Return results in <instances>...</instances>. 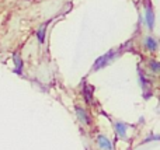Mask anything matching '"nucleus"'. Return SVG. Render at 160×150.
I'll return each instance as SVG.
<instances>
[{
    "label": "nucleus",
    "mask_w": 160,
    "mask_h": 150,
    "mask_svg": "<svg viewBox=\"0 0 160 150\" xmlns=\"http://www.w3.org/2000/svg\"><path fill=\"white\" fill-rule=\"evenodd\" d=\"M115 55H117V51L115 49H111V51H108L107 53H104L102 56H100V58L94 62L93 70H100V69H102V67L108 66V65L112 62V59L115 58Z\"/></svg>",
    "instance_id": "obj_1"
},
{
    "label": "nucleus",
    "mask_w": 160,
    "mask_h": 150,
    "mask_svg": "<svg viewBox=\"0 0 160 150\" xmlns=\"http://www.w3.org/2000/svg\"><path fill=\"white\" fill-rule=\"evenodd\" d=\"M149 69L152 70L153 73H156V75H158V73L160 72V63L158 60H155V59H150V60H149Z\"/></svg>",
    "instance_id": "obj_10"
},
{
    "label": "nucleus",
    "mask_w": 160,
    "mask_h": 150,
    "mask_svg": "<svg viewBox=\"0 0 160 150\" xmlns=\"http://www.w3.org/2000/svg\"><path fill=\"white\" fill-rule=\"evenodd\" d=\"M75 111H76V117H78V119H79L80 123H83V125H90V123H91L90 117H88V114L86 112V109L83 108V107L76 105L75 107Z\"/></svg>",
    "instance_id": "obj_3"
},
{
    "label": "nucleus",
    "mask_w": 160,
    "mask_h": 150,
    "mask_svg": "<svg viewBox=\"0 0 160 150\" xmlns=\"http://www.w3.org/2000/svg\"><path fill=\"white\" fill-rule=\"evenodd\" d=\"M93 93H94V87L93 86H90V84H87V83H84L83 84V97H84V101L87 104H93L94 103V95H93Z\"/></svg>",
    "instance_id": "obj_4"
},
{
    "label": "nucleus",
    "mask_w": 160,
    "mask_h": 150,
    "mask_svg": "<svg viewBox=\"0 0 160 150\" xmlns=\"http://www.w3.org/2000/svg\"><path fill=\"white\" fill-rule=\"evenodd\" d=\"M13 62H14V67H16V73L20 75V73L22 72V60L18 53H14L13 55Z\"/></svg>",
    "instance_id": "obj_9"
},
{
    "label": "nucleus",
    "mask_w": 160,
    "mask_h": 150,
    "mask_svg": "<svg viewBox=\"0 0 160 150\" xmlns=\"http://www.w3.org/2000/svg\"><path fill=\"white\" fill-rule=\"evenodd\" d=\"M143 45H145V48H146L149 52H156V51H158V41H156L152 35L145 36Z\"/></svg>",
    "instance_id": "obj_6"
},
{
    "label": "nucleus",
    "mask_w": 160,
    "mask_h": 150,
    "mask_svg": "<svg viewBox=\"0 0 160 150\" xmlns=\"http://www.w3.org/2000/svg\"><path fill=\"white\" fill-rule=\"evenodd\" d=\"M114 129H115L117 135L119 138H125L127 136V129H128V125L124 122H115L114 123Z\"/></svg>",
    "instance_id": "obj_7"
},
{
    "label": "nucleus",
    "mask_w": 160,
    "mask_h": 150,
    "mask_svg": "<svg viewBox=\"0 0 160 150\" xmlns=\"http://www.w3.org/2000/svg\"><path fill=\"white\" fill-rule=\"evenodd\" d=\"M97 145L101 150H112V143L110 142L105 135H98L97 136Z\"/></svg>",
    "instance_id": "obj_5"
},
{
    "label": "nucleus",
    "mask_w": 160,
    "mask_h": 150,
    "mask_svg": "<svg viewBox=\"0 0 160 150\" xmlns=\"http://www.w3.org/2000/svg\"><path fill=\"white\" fill-rule=\"evenodd\" d=\"M145 22L150 31L155 28V13H153V8L150 6V2L145 3Z\"/></svg>",
    "instance_id": "obj_2"
},
{
    "label": "nucleus",
    "mask_w": 160,
    "mask_h": 150,
    "mask_svg": "<svg viewBox=\"0 0 160 150\" xmlns=\"http://www.w3.org/2000/svg\"><path fill=\"white\" fill-rule=\"evenodd\" d=\"M47 27H48V21L47 22H44V24L41 25V27L37 30V32H35V36H37V39H38V42L39 44H44L45 42V34H47Z\"/></svg>",
    "instance_id": "obj_8"
}]
</instances>
